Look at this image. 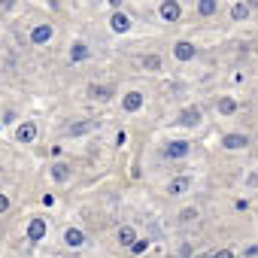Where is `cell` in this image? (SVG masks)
<instances>
[{"label":"cell","instance_id":"obj_22","mask_svg":"<svg viewBox=\"0 0 258 258\" xmlns=\"http://www.w3.org/2000/svg\"><path fill=\"white\" fill-rule=\"evenodd\" d=\"M143 67H146V70H158V67H161V58H158V55H146V58H143Z\"/></svg>","mask_w":258,"mask_h":258},{"label":"cell","instance_id":"obj_20","mask_svg":"<svg viewBox=\"0 0 258 258\" xmlns=\"http://www.w3.org/2000/svg\"><path fill=\"white\" fill-rule=\"evenodd\" d=\"M231 19H237V22L249 19V7H246V4H234V7H231Z\"/></svg>","mask_w":258,"mask_h":258},{"label":"cell","instance_id":"obj_3","mask_svg":"<svg viewBox=\"0 0 258 258\" xmlns=\"http://www.w3.org/2000/svg\"><path fill=\"white\" fill-rule=\"evenodd\" d=\"M121 106H124V112H140L143 109V91H127L121 97Z\"/></svg>","mask_w":258,"mask_h":258},{"label":"cell","instance_id":"obj_28","mask_svg":"<svg viewBox=\"0 0 258 258\" xmlns=\"http://www.w3.org/2000/svg\"><path fill=\"white\" fill-rule=\"evenodd\" d=\"M195 258H213V252H201V255H195Z\"/></svg>","mask_w":258,"mask_h":258},{"label":"cell","instance_id":"obj_1","mask_svg":"<svg viewBox=\"0 0 258 258\" xmlns=\"http://www.w3.org/2000/svg\"><path fill=\"white\" fill-rule=\"evenodd\" d=\"M188 152H191V143H188V140H173V143L164 146V158H170V161H179V158H185Z\"/></svg>","mask_w":258,"mask_h":258},{"label":"cell","instance_id":"obj_26","mask_svg":"<svg viewBox=\"0 0 258 258\" xmlns=\"http://www.w3.org/2000/svg\"><path fill=\"white\" fill-rule=\"evenodd\" d=\"M16 7V0H0V10H13Z\"/></svg>","mask_w":258,"mask_h":258},{"label":"cell","instance_id":"obj_24","mask_svg":"<svg viewBox=\"0 0 258 258\" xmlns=\"http://www.w3.org/2000/svg\"><path fill=\"white\" fill-rule=\"evenodd\" d=\"M213 258H234V252L231 249H219V252H213Z\"/></svg>","mask_w":258,"mask_h":258},{"label":"cell","instance_id":"obj_6","mask_svg":"<svg viewBox=\"0 0 258 258\" xmlns=\"http://www.w3.org/2000/svg\"><path fill=\"white\" fill-rule=\"evenodd\" d=\"M16 140H19V143H34V140H37V124H34V121H22L19 131H16Z\"/></svg>","mask_w":258,"mask_h":258},{"label":"cell","instance_id":"obj_15","mask_svg":"<svg viewBox=\"0 0 258 258\" xmlns=\"http://www.w3.org/2000/svg\"><path fill=\"white\" fill-rule=\"evenodd\" d=\"M88 97H91V100H109V97H112V88H109V85H94V82H91V85H88Z\"/></svg>","mask_w":258,"mask_h":258},{"label":"cell","instance_id":"obj_8","mask_svg":"<svg viewBox=\"0 0 258 258\" xmlns=\"http://www.w3.org/2000/svg\"><path fill=\"white\" fill-rule=\"evenodd\" d=\"M188 188H191V179H188V176H176V179L167 182V195H170V198H179V195H185Z\"/></svg>","mask_w":258,"mask_h":258},{"label":"cell","instance_id":"obj_17","mask_svg":"<svg viewBox=\"0 0 258 258\" xmlns=\"http://www.w3.org/2000/svg\"><path fill=\"white\" fill-rule=\"evenodd\" d=\"M216 10H219V0H198V13H201L204 19L216 16Z\"/></svg>","mask_w":258,"mask_h":258},{"label":"cell","instance_id":"obj_18","mask_svg":"<svg viewBox=\"0 0 258 258\" xmlns=\"http://www.w3.org/2000/svg\"><path fill=\"white\" fill-rule=\"evenodd\" d=\"M88 55H91V52H88V46H85V43H73V49H70V61H73V64L85 61Z\"/></svg>","mask_w":258,"mask_h":258},{"label":"cell","instance_id":"obj_14","mask_svg":"<svg viewBox=\"0 0 258 258\" xmlns=\"http://www.w3.org/2000/svg\"><path fill=\"white\" fill-rule=\"evenodd\" d=\"M97 127V121H91V118H85V121H79V124H70L67 127V134L70 137H82V134H88V131H94Z\"/></svg>","mask_w":258,"mask_h":258},{"label":"cell","instance_id":"obj_12","mask_svg":"<svg viewBox=\"0 0 258 258\" xmlns=\"http://www.w3.org/2000/svg\"><path fill=\"white\" fill-rule=\"evenodd\" d=\"M49 173H52V179H55V182H67L73 170H70V164H64V161H55V164L49 167Z\"/></svg>","mask_w":258,"mask_h":258},{"label":"cell","instance_id":"obj_16","mask_svg":"<svg viewBox=\"0 0 258 258\" xmlns=\"http://www.w3.org/2000/svg\"><path fill=\"white\" fill-rule=\"evenodd\" d=\"M115 237H118V246H131V243H134V240H137V231H134V228H131V225H121V228H118V234H115Z\"/></svg>","mask_w":258,"mask_h":258},{"label":"cell","instance_id":"obj_19","mask_svg":"<svg viewBox=\"0 0 258 258\" xmlns=\"http://www.w3.org/2000/svg\"><path fill=\"white\" fill-rule=\"evenodd\" d=\"M219 112L222 115H234L237 112V100L234 97H219Z\"/></svg>","mask_w":258,"mask_h":258},{"label":"cell","instance_id":"obj_7","mask_svg":"<svg viewBox=\"0 0 258 258\" xmlns=\"http://www.w3.org/2000/svg\"><path fill=\"white\" fill-rule=\"evenodd\" d=\"M222 146L231 149V152H237V149H246L249 146V137L246 134H225L222 137Z\"/></svg>","mask_w":258,"mask_h":258},{"label":"cell","instance_id":"obj_13","mask_svg":"<svg viewBox=\"0 0 258 258\" xmlns=\"http://www.w3.org/2000/svg\"><path fill=\"white\" fill-rule=\"evenodd\" d=\"M64 243H67L70 249H79V246L85 243V234H82L79 228H67V231H64Z\"/></svg>","mask_w":258,"mask_h":258},{"label":"cell","instance_id":"obj_11","mask_svg":"<svg viewBox=\"0 0 258 258\" xmlns=\"http://www.w3.org/2000/svg\"><path fill=\"white\" fill-rule=\"evenodd\" d=\"M109 28H112L115 34H127V31H131V19H127L124 13H112V19H109Z\"/></svg>","mask_w":258,"mask_h":258},{"label":"cell","instance_id":"obj_5","mask_svg":"<svg viewBox=\"0 0 258 258\" xmlns=\"http://www.w3.org/2000/svg\"><path fill=\"white\" fill-rule=\"evenodd\" d=\"M198 55V49H195V43H188V40H179L176 46H173V58L176 61H191Z\"/></svg>","mask_w":258,"mask_h":258},{"label":"cell","instance_id":"obj_9","mask_svg":"<svg viewBox=\"0 0 258 258\" xmlns=\"http://www.w3.org/2000/svg\"><path fill=\"white\" fill-rule=\"evenodd\" d=\"M46 237V219H31V225H28V240L31 243H40Z\"/></svg>","mask_w":258,"mask_h":258},{"label":"cell","instance_id":"obj_4","mask_svg":"<svg viewBox=\"0 0 258 258\" xmlns=\"http://www.w3.org/2000/svg\"><path fill=\"white\" fill-rule=\"evenodd\" d=\"M52 25H34V31H31V43L34 46H46L49 40H52Z\"/></svg>","mask_w":258,"mask_h":258},{"label":"cell","instance_id":"obj_23","mask_svg":"<svg viewBox=\"0 0 258 258\" xmlns=\"http://www.w3.org/2000/svg\"><path fill=\"white\" fill-rule=\"evenodd\" d=\"M195 219H198V210H195V207H188V210L179 213V222H182V225H188V222H195Z\"/></svg>","mask_w":258,"mask_h":258},{"label":"cell","instance_id":"obj_2","mask_svg":"<svg viewBox=\"0 0 258 258\" xmlns=\"http://www.w3.org/2000/svg\"><path fill=\"white\" fill-rule=\"evenodd\" d=\"M201 118H204L201 106H185V109L179 112V124H182V127H198V124H201Z\"/></svg>","mask_w":258,"mask_h":258},{"label":"cell","instance_id":"obj_27","mask_svg":"<svg viewBox=\"0 0 258 258\" xmlns=\"http://www.w3.org/2000/svg\"><path fill=\"white\" fill-rule=\"evenodd\" d=\"M246 182H249L252 188H258V173H249V179H246Z\"/></svg>","mask_w":258,"mask_h":258},{"label":"cell","instance_id":"obj_21","mask_svg":"<svg viewBox=\"0 0 258 258\" xmlns=\"http://www.w3.org/2000/svg\"><path fill=\"white\" fill-rule=\"evenodd\" d=\"M127 249H131V252H134V255H143V252H146V249H149V240H134V243H131V246H127Z\"/></svg>","mask_w":258,"mask_h":258},{"label":"cell","instance_id":"obj_25","mask_svg":"<svg viewBox=\"0 0 258 258\" xmlns=\"http://www.w3.org/2000/svg\"><path fill=\"white\" fill-rule=\"evenodd\" d=\"M10 210V198L7 195H0V213H7Z\"/></svg>","mask_w":258,"mask_h":258},{"label":"cell","instance_id":"obj_10","mask_svg":"<svg viewBox=\"0 0 258 258\" xmlns=\"http://www.w3.org/2000/svg\"><path fill=\"white\" fill-rule=\"evenodd\" d=\"M179 16H182V10H179L176 0H164L161 4V19L164 22H179Z\"/></svg>","mask_w":258,"mask_h":258}]
</instances>
